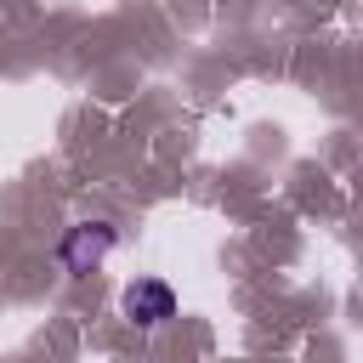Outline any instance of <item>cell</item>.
I'll list each match as a JSON object with an SVG mask.
<instances>
[{
  "label": "cell",
  "mask_w": 363,
  "mask_h": 363,
  "mask_svg": "<svg viewBox=\"0 0 363 363\" xmlns=\"http://www.w3.org/2000/svg\"><path fill=\"white\" fill-rule=\"evenodd\" d=\"M119 306H125V318H130L136 329H159V323L176 318V289H170L164 278H136Z\"/></svg>",
  "instance_id": "cell-1"
},
{
  "label": "cell",
  "mask_w": 363,
  "mask_h": 363,
  "mask_svg": "<svg viewBox=\"0 0 363 363\" xmlns=\"http://www.w3.org/2000/svg\"><path fill=\"white\" fill-rule=\"evenodd\" d=\"M113 244H119V233H113L108 221H85V227H74V233L62 238V250H57V255H62V267H68V272H91Z\"/></svg>",
  "instance_id": "cell-2"
}]
</instances>
